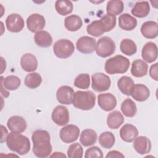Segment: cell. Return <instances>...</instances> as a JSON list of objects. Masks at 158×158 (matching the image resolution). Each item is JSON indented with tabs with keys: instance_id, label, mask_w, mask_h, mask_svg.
Returning a JSON list of instances; mask_svg holds the SVG:
<instances>
[{
	"instance_id": "41",
	"label": "cell",
	"mask_w": 158,
	"mask_h": 158,
	"mask_svg": "<svg viewBox=\"0 0 158 158\" xmlns=\"http://www.w3.org/2000/svg\"><path fill=\"white\" fill-rule=\"evenodd\" d=\"M86 158L92 157H103L102 151L100 148L97 146H93L86 151L85 156Z\"/></svg>"
},
{
	"instance_id": "16",
	"label": "cell",
	"mask_w": 158,
	"mask_h": 158,
	"mask_svg": "<svg viewBox=\"0 0 158 158\" xmlns=\"http://www.w3.org/2000/svg\"><path fill=\"white\" fill-rule=\"evenodd\" d=\"M8 128L15 133H22L27 128V122L25 120L19 115L10 117L7 122Z\"/></svg>"
},
{
	"instance_id": "35",
	"label": "cell",
	"mask_w": 158,
	"mask_h": 158,
	"mask_svg": "<svg viewBox=\"0 0 158 158\" xmlns=\"http://www.w3.org/2000/svg\"><path fill=\"white\" fill-rule=\"evenodd\" d=\"M115 141V136L110 131L102 133L99 136V143L105 149L111 148Z\"/></svg>"
},
{
	"instance_id": "46",
	"label": "cell",
	"mask_w": 158,
	"mask_h": 158,
	"mask_svg": "<svg viewBox=\"0 0 158 158\" xmlns=\"http://www.w3.org/2000/svg\"><path fill=\"white\" fill-rule=\"evenodd\" d=\"M51 157H66V156L62 152H55L52 155L50 156Z\"/></svg>"
},
{
	"instance_id": "3",
	"label": "cell",
	"mask_w": 158,
	"mask_h": 158,
	"mask_svg": "<svg viewBox=\"0 0 158 158\" xmlns=\"http://www.w3.org/2000/svg\"><path fill=\"white\" fill-rule=\"evenodd\" d=\"M130 67V60L128 58L117 55L106 61L104 69L106 73L110 75L125 73Z\"/></svg>"
},
{
	"instance_id": "8",
	"label": "cell",
	"mask_w": 158,
	"mask_h": 158,
	"mask_svg": "<svg viewBox=\"0 0 158 158\" xmlns=\"http://www.w3.org/2000/svg\"><path fill=\"white\" fill-rule=\"evenodd\" d=\"M80 135L79 128L75 125H67L61 128L59 133L60 139L65 143L75 141Z\"/></svg>"
},
{
	"instance_id": "24",
	"label": "cell",
	"mask_w": 158,
	"mask_h": 158,
	"mask_svg": "<svg viewBox=\"0 0 158 158\" xmlns=\"http://www.w3.org/2000/svg\"><path fill=\"white\" fill-rule=\"evenodd\" d=\"M34 41L37 46L41 48H48L52 44V38L46 31L41 30L34 35Z\"/></svg>"
},
{
	"instance_id": "45",
	"label": "cell",
	"mask_w": 158,
	"mask_h": 158,
	"mask_svg": "<svg viewBox=\"0 0 158 158\" xmlns=\"http://www.w3.org/2000/svg\"><path fill=\"white\" fill-rule=\"evenodd\" d=\"M5 89H6V88L4 89L3 85H2V84L1 83V94H2V96H3L4 98H7V97L9 96V93L7 91H6Z\"/></svg>"
},
{
	"instance_id": "39",
	"label": "cell",
	"mask_w": 158,
	"mask_h": 158,
	"mask_svg": "<svg viewBox=\"0 0 158 158\" xmlns=\"http://www.w3.org/2000/svg\"><path fill=\"white\" fill-rule=\"evenodd\" d=\"M83 153V148L78 143L72 144L67 150V156L70 158H81Z\"/></svg>"
},
{
	"instance_id": "22",
	"label": "cell",
	"mask_w": 158,
	"mask_h": 158,
	"mask_svg": "<svg viewBox=\"0 0 158 158\" xmlns=\"http://www.w3.org/2000/svg\"><path fill=\"white\" fill-rule=\"evenodd\" d=\"M137 25V20L129 14H123L118 17V26L122 30L131 31Z\"/></svg>"
},
{
	"instance_id": "19",
	"label": "cell",
	"mask_w": 158,
	"mask_h": 158,
	"mask_svg": "<svg viewBox=\"0 0 158 158\" xmlns=\"http://www.w3.org/2000/svg\"><path fill=\"white\" fill-rule=\"evenodd\" d=\"M138 135V130L135 126L127 123L120 130V136L121 139L127 143L132 142Z\"/></svg>"
},
{
	"instance_id": "40",
	"label": "cell",
	"mask_w": 158,
	"mask_h": 158,
	"mask_svg": "<svg viewBox=\"0 0 158 158\" xmlns=\"http://www.w3.org/2000/svg\"><path fill=\"white\" fill-rule=\"evenodd\" d=\"M86 31L89 35L95 37H98L104 33L99 20H94L89 24L86 27Z\"/></svg>"
},
{
	"instance_id": "17",
	"label": "cell",
	"mask_w": 158,
	"mask_h": 158,
	"mask_svg": "<svg viewBox=\"0 0 158 158\" xmlns=\"http://www.w3.org/2000/svg\"><path fill=\"white\" fill-rule=\"evenodd\" d=\"M133 148L139 154H146L151 151V142L146 136H139L135 138Z\"/></svg>"
},
{
	"instance_id": "36",
	"label": "cell",
	"mask_w": 158,
	"mask_h": 158,
	"mask_svg": "<svg viewBox=\"0 0 158 158\" xmlns=\"http://www.w3.org/2000/svg\"><path fill=\"white\" fill-rule=\"evenodd\" d=\"M42 82L41 76L36 72H33L28 74L24 80V83L26 86L30 89L38 88Z\"/></svg>"
},
{
	"instance_id": "7",
	"label": "cell",
	"mask_w": 158,
	"mask_h": 158,
	"mask_svg": "<svg viewBox=\"0 0 158 158\" xmlns=\"http://www.w3.org/2000/svg\"><path fill=\"white\" fill-rule=\"evenodd\" d=\"M91 80V87L96 92L106 91L110 86L111 81L110 78L107 75L101 72L93 74Z\"/></svg>"
},
{
	"instance_id": "37",
	"label": "cell",
	"mask_w": 158,
	"mask_h": 158,
	"mask_svg": "<svg viewBox=\"0 0 158 158\" xmlns=\"http://www.w3.org/2000/svg\"><path fill=\"white\" fill-rule=\"evenodd\" d=\"M99 22L104 33L110 31L115 27L116 17L107 14L101 17Z\"/></svg>"
},
{
	"instance_id": "42",
	"label": "cell",
	"mask_w": 158,
	"mask_h": 158,
	"mask_svg": "<svg viewBox=\"0 0 158 158\" xmlns=\"http://www.w3.org/2000/svg\"><path fill=\"white\" fill-rule=\"evenodd\" d=\"M157 65H158V64L156 63V64L152 65L149 69V75L155 81L158 80V79H157Z\"/></svg>"
},
{
	"instance_id": "31",
	"label": "cell",
	"mask_w": 158,
	"mask_h": 158,
	"mask_svg": "<svg viewBox=\"0 0 158 158\" xmlns=\"http://www.w3.org/2000/svg\"><path fill=\"white\" fill-rule=\"evenodd\" d=\"M1 83L2 84L4 88L10 91L17 89L20 85V78L15 75H9L4 78L1 77Z\"/></svg>"
},
{
	"instance_id": "33",
	"label": "cell",
	"mask_w": 158,
	"mask_h": 158,
	"mask_svg": "<svg viewBox=\"0 0 158 158\" xmlns=\"http://www.w3.org/2000/svg\"><path fill=\"white\" fill-rule=\"evenodd\" d=\"M55 9L59 14L66 15L72 13L73 10V4L70 1L57 0L55 3Z\"/></svg>"
},
{
	"instance_id": "21",
	"label": "cell",
	"mask_w": 158,
	"mask_h": 158,
	"mask_svg": "<svg viewBox=\"0 0 158 158\" xmlns=\"http://www.w3.org/2000/svg\"><path fill=\"white\" fill-rule=\"evenodd\" d=\"M150 95V91L148 88L143 84L135 85L131 93L132 98L139 102L145 101Z\"/></svg>"
},
{
	"instance_id": "15",
	"label": "cell",
	"mask_w": 158,
	"mask_h": 158,
	"mask_svg": "<svg viewBox=\"0 0 158 158\" xmlns=\"http://www.w3.org/2000/svg\"><path fill=\"white\" fill-rule=\"evenodd\" d=\"M141 57L144 60L148 63H152L157 58V47L151 41L146 43L141 51Z\"/></svg>"
},
{
	"instance_id": "26",
	"label": "cell",
	"mask_w": 158,
	"mask_h": 158,
	"mask_svg": "<svg viewBox=\"0 0 158 158\" xmlns=\"http://www.w3.org/2000/svg\"><path fill=\"white\" fill-rule=\"evenodd\" d=\"M124 122V117L118 110H114L108 114L107 125L110 129H117Z\"/></svg>"
},
{
	"instance_id": "25",
	"label": "cell",
	"mask_w": 158,
	"mask_h": 158,
	"mask_svg": "<svg viewBox=\"0 0 158 158\" xmlns=\"http://www.w3.org/2000/svg\"><path fill=\"white\" fill-rule=\"evenodd\" d=\"M117 86L123 94L127 96H130L133 89L135 83L131 77L123 76L118 80Z\"/></svg>"
},
{
	"instance_id": "27",
	"label": "cell",
	"mask_w": 158,
	"mask_h": 158,
	"mask_svg": "<svg viewBox=\"0 0 158 158\" xmlns=\"http://www.w3.org/2000/svg\"><path fill=\"white\" fill-rule=\"evenodd\" d=\"M98 135L96 132L92 129H85L82 131L80 135V143L85 146L93 145L97 140Z\"/></svg>"
},
{
	"instance_id": "9",
	"label": "cell",
	"mask_w": 158,
	"mask_h": 158,
	"mask_svg": "<svg viewBox=\"0 0 158 158\" xmlns=\"http://www.w3.org/2000/svg\"><path fill=\"white\" fill-rule=\"evenodd\" d=\"M51 118L52 121L59 126H64L67 125L70 120L68 109L61 105L56 106L52 112Z\"/></svg>"
},
{
	"instance_id": "38",
	"label": "cell",
	"mask_w": 158,
	"mask_h": 158,
	"mask_svg": "<svg viewBox=\"0 0 158 158\" xmlns=\"http://www.w3.org/2000/svg\"><path fill=\"white\" fill-rule=\"evenodd\" d=\"M90 85L89 75L87 73L79 74L75 79L74 85L80 89H88Z\"/></svg>"
},
{
	"instance_id": "2",
	"label": "cell",
	"mask_w": 158,
	"mask_h": 158,
	"mask_svg": "<svg viewBox=\"0 0 158 158\" xmlns=\"http://www.w3.org/2000/svg\"><path fill=\"white\" fill-rule=\"evenodd\" d=\"M6 144L10 150L20 155L27 154L30 149L29 139L19 133H10L6 139Z\"/></svg>"
},
{
	"instance_id": "11",
	"label": "cell",
	"mask_w": 158,
	"mask_h": 158,
	"mask_svg": "<svg viewBox=\"0 0 158 158\" xmlns=\"http://www.w3.org/2000/svg\"><path fill=\"white\" fill-rule=\"evenodd\" d=\"M46 24L44 17L39 14H33L27 19V26L28 29L33 33L41 31Z\"/></svg>"
},
{
	"instance_id": "43",
	"label": "cell",
	"mask_w": 158,
	"mask_h": 158,
	"mask_svg": "<svg viewBox=\"0 0 158 158\" xmlns=\"http://www.w3.org/2000/svg\"><path fill=\"white\" fill-rule=\"evenodd\" d=\"M124 157L125 156H123V154H122L120 152L115 151V150L109 151L106 156V158H108V157Z\"/></svg>"
},
{
	"instance_id": "23",
	"label": "cell",
	"mask_w": 158,
	"mask_h": 158,
	"mask_svg": "<svg viewBox=\"0 0 158 158\" xmlns=\"http://www.w3.org/2000/svg\"><path fill=\"white\" fill-rule=\"evenodd\" d=\"M148 65L144 60L137 59L132 62L131 73L135 77H143L147 75Z\"/></svg>"
},
{
	"instance_id": "28",
	"label": "cell",
	"mask_w": 158,
	"mask_h": 158,
	"mask_svg": "<svg viewBox=\"0 0 158 158\" xmlns=\"http://www.w3.org/2000/svg\"><path fill=\"white\" fill-rule=\"evenodd\" d=\"M150 6L148 1H140L135 3L131 12L132 15L138 18H143L149 14Z\"/></svg>"
},
{
	"instance_id": "32",
	"label": "cell",
	"mask_w": 158,
	"mask_h": 158,
	"mask_svg": "<svg viewBox=\"0 0 158 158\" xmlns=\"http://www.w3.org/2000/svg\"><path fill=\"white\" fill-rule=\"evenodd\" d=\"M124 9V4L121 0H111L107 2L106 11L108 14L117 15L121 14Z\"/></svg>"
},
{
	"instance_id": "6",
	"label": "cell",
	"mask_w": 158,
	"mask_h": 158,
	"mask_svg": "<svg viewBox=\"0 0 158 158\" xmlns=\"http://www.w3.org/2000/svg\"><path fill=\"white\" fill-rule=\"evenodd\" d=\"M115 42L108 36L99 38L96 43V52L101 57H107L113 54L115 51Z\"/></svg>"
},
{
	"instance_id": "18",
	"label": "cell",
	"mask_w": 158,
	"mask_h": 158,
	"mask_svg": "<svg viewBox=\"0 0 158 158\" xmlns=\"http://www.w3.org/2000/svg\"><path fill=\"white\" fill-rule=\"evenodd\" d=\"M20 65L22 69L27 72H33L38 67L36 57L30 53L23 54L20 59Z\"/></svg>"
},
{
	"instance_id": "12",
	"label": "cell",
	"mask_w": 158,
	"mask_h": 158,
	"mask_svg": "<svg viewBox=\"0 0 158 158\" xmlns=\"http://www.w3.org/2000/svg\"><path fill=\"white\" fill-rule=\"evenodd\" d=\"M6 28L10 32L18 33L22 31L24 27V20L18 14H11L7 16L6 20Z\"/></svg>"
},
{
	"instance_id": "34",
	"label": "cell",
	"mask_w": 158,
	"mask_h": 158,
	"mask_svg": "<svg viewBox=\"0 0 158 158\" xmlns=\"http://www.w3.org/2000/svg\"><path fill=\"white\" fill-rule=\"evenodd\" d=\"M121 52L127 56H132L136 52L137 47L135 43L130 39H123L120 44Z\"/></svg>"
},
{
	"instance_id": "4",
	"label": "cell",
	"mask_w": 158,
	"mask_h": 158,
	"mask_svg": "<svg viewBox=\"0 0 158 158\" xmlns=\"http://www.w3.org/2000/svg\"><path fill=\"white\" fill-rule=\"evenodd\" d=\"M96 96L91 91H77L75 93L73 105L75 107L83 110L91 109L95 105Z\"/></svg>"
},
{
	"instance_id": "29",
	"label": "cell",
	"mask_w": 158,
	"mask_h": 158,
	"mask_svg": "<svg viewBox=\"0 0 158 158\" xmlns=\"http://www.w3.org/2000/svg\"><path fill=\"white\" fill-rule=\"evenodd\" d=\"M83 25L81 19L77 15H71L64 20L65 28L70 31H76L81 28Z\"/></svg>"
},
{
	"instance_id": "20",
	"label": "cell",
	"mask_w": 158,
	"mask_h": 158,
	"mask_svg": "<svg viewBox=\"0 0 158 158\" xmlns=\"http://www.w3.org/2000/svg\"><path fill=\"white\" fill-rule=\"evenodd\" d=\"M141 33L144 37L154 39L158 35V25L154 21H147L143 23L141 27Z\"/></svg>"
},
{
	"instance_id": "30",
	"label": "cell",
	"mask_w": 158,
	"mask_h": 158,
	"mask_svg": "<svg viewBox=\"0 0 158 158\" xmlns=\"http://www.w3.org/2000/svg\"><path fill=\"white\" fill-rule=\"evenodd\" d=\"M121 111L123 115L127 117H133L137 112L135 102L130 98L125 99L121 104Z\"/></svg>"
},
{
	"instance_id": "10",
	"label": "cell",
	"mask_w": 158,
	"mask_h": 158,
	"mask_svg": "<svg viewBox=\"0 0 158 158\" xmlns=\"http://www.w3.org/2000/svg\"><path fill=\"white\" fill-rule=\"evenodd\" d=\"M96 41L94 38L88 36L80 37L76 43L77 50L85 54H91L96 49Z\"/></svg>"
},
{
	"instance_id": "1",
	"label": "cell",
	"mask_w": 158,
	"mask_h": 158,
	"mask_svg": "<svg viewBox=\"0 0 158 158\" xmlns=\"http://www.w3.org/2000/svg\"><path fill=\"white\" fill-rule=\"evenodd\" d=\"M33 142V152L40 158H45L49 156L52 152L51 138L49 133L43 130H37L33 131L31 136Z\"/></svg>"
},
{
	"instance_id": "13",
	"label": "cell",
	"mask_w": 158,
	"mask_h": 158,
	"mask_svg": "<svg viewBox=\"0 0 158 158\" xmlns=\"http://www.w3.org/2000/svg\"><path fill=\"white\" fill-rule=\"evenodd\" d=\"M98 106L105 111H110L117 106L115 96L110 93L99 94L98 96Z\"/></svg>"
},
{
	"instance_id": "44",
	"label": "cell",
	"mask_w": 158,
	"mask_h": 158,
	"mask_svg": "<svg viewBox=\"0 0 158 158\" xmlns=\"http://www.w3.org/2000/svg\"><path fill=\"white\" fill-rule=\"evenodd\" d=\"M1 132H2L1 138V143H2L5 141H6L7 137L9 134H8V131H7V129L6 128V127H4L2 125H1Z\"/></svg>"
},
{
	"instance_id": "14",
	"label": "cell",
	"mask_w": 158,
	"mask_h": 158,
	"mask_svg": "<svg viewBox=\"0 0 158 158\" xmlns=\"http://www.w3.org/2000/svg\"><path fill=\"white\" fill-rule=\"evenodd\" d=\"M74 94V90L72 87L62 86L58 88L56 92V98L59 103L70 105L73 102Z\"/></svg>"
},
{
	"instance_id": "5",
	"label": "cell",
	"mask_w": 158,
	"mask_h": 158,
	"mask_svg": "<svg viewBox=\"0 0 158 158\" xmlns=\"http://www.w3.org/2000/svg\"><path fill=\"white\" fill-rule=\"evenodd\" d=\"M74 51L73 43L67 39H60L57 41L53 46L54 54L60 59H67L70 57Z\"/></svg>"
}]
</instances>
